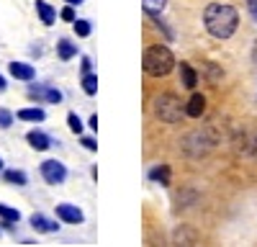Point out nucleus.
I'll return each mask as SVG.
<instances>
[{"instance_id":"1","label":"nucleus","mask_w":257,"mask_h":247,"mask_svg":"<svg viewBox=\"0 0 257 247\" xmlns=\"http://www.w3.org/2000/svg\"><path fill=\"white\" fill-rule=\"evenodd\" d=\"M203 24H206V29H208V34L213 39H229L234 31H237L239 13H237V8H234V6L211 3L203 11Z\"/></svg>"},{"instance_id":"2","label":"nucleus","mask_w":257,"mask_h":247,"mask_svg":"<svg viewBox=\"0 0 257 247\" xmlns=\"http://www.w3.org/2000/svg\"><path fill=\"white\" fill-rule=\"evenodd\" d=\"M173 67H175V54L170 52L167 47H162V44L147 47V52H144V70H147V75L165 77Z\"/></svg>"},{"instance_id":"3","label":"nucleus","mask_w":257,"mask_h":247,"mask_svg":"<svg viewBox=\"0 0 257 247\" xmlns=\"http://www.w3.org/2000/svg\"><path fill=\"white\" fill-rule=\"evenodd\" d=\"M155 113L165 121V124H175L180 121L183 116V108H180V100L175 95H160L155 100Z\"/></svg>"},{"instance_id":"4","label":"nucleus","mask_w":257,"mask_h":247,"mask_svg":"<svg viewBox=\"0 0 257 247\" xmlns=\"http://www.w3.org/2000/svg\"><path fill=\"white\" fill-rule=\"evenodd\" d=\"M39 170H41V178L49 185H62L67 180V168H64V162H59V160H44Z\"/></svg>"},{"instance_id":"5","label":"nucleus","mask_w":257,"mask_h":247,"mask_svg":"<svg viewBox=\"0 0 257 247\" xmlns=\"http://www.w3.org/2000/svg\"><path fill=\"white\" fill-rule=\"evenodd\" d=\"M29 98H34V100H44V103H62V90H57L54 85H44V82H36V85H29Z\"/></svg>"},{"instance_id":"6","label":"nucleus","mask_w":257,"mask_h":247,"mask_svg":"<svg viewBox=\"0 0 257 247\" xmlns=\"http://www.w3.org/2000/svg\"><path fill=\"white\" fill-rule=\"evenodd\" d=\"M57 219L64 224H82L85 214L77 209L75 203H57Z\"/></svg>"},{"instance_id":"7","label":"nucleus","mask_w":257,"mask_h":247,"mask_svg":"<svg viewBox=\"0 0 257 247\" xmlns=\"http://www.w3.org/2000/svg\"><path fill=\"white\" fill-rule=\"evenodd\" d=\"M29 221H31V229L39 232V234H54V232H59V224L54 219L44 216V214H31Z\"/></svg>"},{"instance_id":"8","label":"nucleus","mask_w":257,"mask_h":247,"mask_svg":"<svg viewBox=\"0 0 257 247\" xmlns=\"http://www.w3.org/2000/svg\"><path fill=\"white\" fill-rule=\"evenodd\" d=\"M26 142L31 144V150H36V152L52 150V137H49L47 132H41V129H31V132L26 134Z\"/></svg>"},{"instance_id":"9","label":"nucleus","mask_w":257,"mask_h":247,"mask_svg":"<svg viewBox=\"0 0 257 247\" xmlns=\"http://www.w3.org/2000/svg\"><path fill=\"white\" fill-rule=\"evenodd\" d=\"M8 72H11L16 80H24V82H31V80L36 77V70H34L31 65H26V62H11Z\"/></svg>"},{"instance_id":"10","label":"nucleus","mask_w":257,"mask_h":247,"mask_svg":"<svg viewBox=\"0 0 257 247\" xmlns=\"http://www.w3.org/2000/svg\"><path fill=\"white\" fill-rule=\"evenodd\" d=\"M34 8H36V16H39V21H41L44 26H52L54 21H57V11L47 3V0H36Z\"/></svg>"},{"instance_id":"11","label":"nucleus","mask_w":257,"mask_h":247,"mask_svg":"<svg viewBox=\"0 0 257 247\" xmlns=\"http://www.w3.org/2000/svg\"><path fill=\"white\" fill-rule=\"evenodd\" d=\"M203 111H206V98H203L201 93L190 95V98H188V103H185V113H188L190 118H201V116H203Z\"/></svg>"},{"instance_id":"12","label":"nucleus","mask_w":257,"mask_h":247,"mask_svg":"<svg viewBox=\"0 0 257 247\" xmlns=\"http://www.w3.org/2000/svg\"><path fill=\"white\" fill-rule=\"evenodd\" d=\"M16 118H18V121H31V124H39V121H44V118H47V113H44V108L34 106V108H21V111L16 113Z\"/></svg>"},{"instance_id":"13","label":"nucleus","mask_w":257,"mask_h":247,"mask_svg":"<svg viewBox=\"0 0 257 247\" xmlns=\"http://www.w3.org/2000/svg\"><path fill=\"white\" fill-rule=\"evenodd\" d=\"M75 54H77V47L72 44L70 39H59V41H57V59L67 62V59H72Z\"/></svg>"},{"instance_id":"14","label":"nucleus","mask_w":257,"mask_h":247,"mask_svg":"<svg viewBox=\"0 0 257 247\" xmlns=\"http://www.w3.org/2000/svg\"><path fill=\"white\" fill-rule=\"evenodd\" d=\"M180 80H183L185 88H196L198 85V72L193 70L188 62H180Z\"/></svg>"},{"instance_id":"15","label":"nucleus","mask_w":257,"mask_h":247,"mask_svg":"<svg viewBox=\"0 0 257 247\" xmlns=\"http://www.w3.org/2000/svg\"><path fill=\"white\" fill-rule=\"evenodd\" d=\"M149 180L160 183V185H170V168L167 165H157V168L149 170Z\"/></svg>"},{"instance_id":"16","label":"nucleus","mask_w":257,"mask_h":247,"mask_svg":"<svg viewBox=\"0 0 257 247\" xmlns=\"http://www.w3.org/2000/svg\"><path fill=\"white\" fill-rule=\"evenodd\" d=\"M3 180L6 183H11V185H26L29 183V175L24 173V170H3Z\"/></svg>"},{"instance_id":"17","label":"nucleus","mask_w":257,"mask_h":247,"mask_svg":"<svg viewBox=\"0 0 257 247\" xmlns=\"http://www.w3.org/2000/svg\"><path fill=\"white\" fill-rule=\"evenodd\" d=\"M0 219H3V221H13V224H18V221H21V211H18V209H13V206H8V203H0Z\"/></svg>"},{"instance_id":"18","label":"nucleus","mask_w":257,"mask_h":247,"mask_svg":"<svg viewBox=\"0 0 257 247\" xmlns=\"http://www.w3.org/2000/svg\"><path fill=\"white\" fill-rule=\"evenodd\" d=\"M82 90L88 93V95H95V93H98V75L85 72V75H82Z\"/></svg>"},{"instance_id":"19","label":"nucleus","mask_w":257,"mask_h":247,"mask_svg":"<svg viewBox=\"0 0 257 247\" xmlns=\"http://www.w3.org/2000/svg\"><path fill=\"white\" fill-rule=\"evenodd\" d=\"M142 6H144V11L149 16H160L165 11V6H167V0H142Z\"/></svg>"},{"instance_id":"20","label":"nucleus","mask_w":257,"mask_h":247,"mask_svg":"<svg viewBox=\"0 0 257 247\" xmlns=\"http://www.w3.org/2000/svg\"><path fill=\"white\" fill-rule=\"evenodd\" d=\"M72 29H75V34L77 36H90V31H93V26H90V21H85V18H77L75 24H72Z\"/></svg>"},{"instance_id":"21","label":"nucleus","mask_w":257,"mask_h":247,"mask_svg":"<svg viewBox=\"0 0 257 247\" xmlns=\"http://www.w3.org/2000/svg\"><path fill=\"white\" fill-rule=\"evenodd\" d=\"M67 124H70V129H72L75 134H82V118H80L75 111L67 113Z\"/></svg>"},{"instance_id":"22","label":"nucleus","mask_w":257,"mask_h":247,"mask_svg":"<svg viewBox=\"0 0 257 247\" xmlns=\"http://www.w3.org/2000/svg\"><path fill=\"white\" fill-rule=\"evenodd\" d=\"M13 113L8 108H0V129H11V124H13Z\"/></svg>"},{"instance_id":"23","label":"nucleus","mask_w":257,"mask_h":247,"mask_svg":"<svg viewBox=\"0 0 257 247\" xmlns=\"http://www.w3.org/2000/svg\"><path fill=\"white\" fill-rule=\"evenodd\" d=\"M59 16H62V21H67V24H75V21H77V13H75V6H64Z\"/></svg>"},{"instance_id":"24","label":"nucleus","mask_w":257,"mask_h":247,"mask_svg":"<svg viewBox=\"0 0 257 247\" xmlns=\"http://www.w3.org/2000/svg\"><path fill=\"white\" fill-rule=\"evenodd\" d=\"M80 142H82V147H85V150H90V152H95V150H98V142H95L93 137H82Z\"/></svg>"},{"instance_id":"25","label":"nucleus","mask_w":257,"mask_h":247,"mask_svg":"<svg viewBox=\"0 0 257 247\" xmlns=\"http://www.w3.org/2000/svg\"><path fill=\"white\" fill-rule=\"evenodd\" d=\"M85 72H90V59L88 57H82V75Z\"/></svg>"},{"instance_id":"26","label":"nucleus","mask_w":257,"mask_h":247,"mask_svg":"<svg viewBox=\"0 0 257 247\" xmlns=\"http://www.w3.org/2000/svg\"><path fill=\"white\" fill-rule=\"evenodd\" d=\"M249 11H252V16H254V21H257V0H249Z\"/></svg>"},{"instance_id":"27","label":"nucleus","mask_w":257,"mask_h":247,"mask_svg":"<svg viewBox=\"0 0 257 247\" xmlns=\"http://www.w3.org/2000/svg\"><path fill=\"white\" fill-rule=\"evenodd\" d=\"M6 88H8V80L0 75V93H6Z\"/></svg>"},{"instance_id":"28","label":"nucleus","mask_w":257,"mask_h":247,"mask_svg":"<svg viewBox=\"0 0 257 247\" xmlns=\"http://www.w3.org/2000/svg\"><path fill=\"white\" fill-rule=\"evenodd\" d=\"M90 129H98V116H90Z\"/></svg>"},{"instance_id":"29","label":"nucleus","mask_w":257,"mask_h":247,"mask_svg":"<svg viewBox=\"0 0 257 247\" xmlns=\"http://www.w3.org/2000/svg\"><path fill=\"white\" fill-rule=\"evenodd\" d=\"M67 6H82V0H64Z\"/></svg>"},{"instance_id":"30","label":"nucleus","mask_w":257,"mask_h":247,"mask_svg":"<svg viewBox=\"0 0 257 247\" xmlns=\"http://www.w3.org/2000/svg\"><path fill=\"white\" fill-rule=\"evenodd\" d=\"M3 170H6V168H3V157H0V173H3Z\"/></svg>"},{"instance_id":"31","label":"nucleus","mask_w":257,"mask_h":247,"mask_svg":"<svg viewBox=\"0 0 257 247\" xmlns=\"http://www.w3.org/2000/svg\"><path fill=\"white\" fill-rule=\"evenodd\" d=\"M0 234H3V232H0Z\"/></svg>"}]
</instances>
